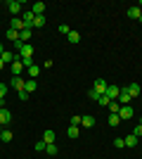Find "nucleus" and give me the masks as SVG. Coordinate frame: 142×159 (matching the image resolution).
<instances>
[{"instance_id":"423d86ee","label":"nucleus","mask_w":142,"mask_h":159,"mask_svg":"<svg viewBox=\"0 0 142 159\" xmlns=\"http://www.w3.org/2000/svg\"><path fill=\"white\" fill-rule=\"evenodd\" d=\"M10 121H12V112L5 109V107H0V124L5 126V124H10Z\"/></svg>"},{"instance_id":"9d476101","label":"nucleus","mask_w":142,"mask_h":159,"mask_svg":"<svg viewBox=\"0 0 142 159\" xmlns=\"http://www.w3.org/2000/svg\"><path fill=\"white\" fill-rule=\"evenodd\" d=\"M128 17H130V19L142 21V10H140V7H128Z\"/></svg>"},{"instance_id":"2f4dec72","label":"nucleus","mask_w":142,"mask_h":159,"mask_svg":"<svg viewBox=\"0 0 142 159\" xmlns=\"http://www.w3.org/2000/svg\"><path fill=\"white\" fill-rule=\"evenodd\" d=\"M45 143H43V140H38V143H36V152H45Z\"/></svg>"},{"instance_id":"f03ea898","label":"nucleus","mask_w":142,"mask_h":159,"mask_svg":"<svg viewBox=\"0 0 142 159\" xmlns=\"http://www.w3.org/2000/svg\"><path fill=\"white\" fill-rule=\"evenodd\" d=\"M10 69H12V76H19V74L24 71V69H26V66L21 64V60H19V55H17V57H14V62H12V64H10Z\"/></svg>"},{"instance_id":"ea45409f","label":"nucleus","mask_w":142,"mask_h":159,"mask_svg":"<svg viewBox=\"0 0 142 159\" xmlns=\"http://www.w3.org/2000/svg\"><path fill=\"white\" fill-rule=\"evenodd\" d=\"M2 131H5V128H2V124H0V133H2Z\"/></svg>"},{"instance_id":"20e7f679","label":"nucleus","mask_w":142,"mask_h":159,"mask_svg":"<svg viewBox=\"0 0 142 159\" xmlns=\"http://www.w3.org/2000/svg\"><path fill=\"white\" fill-rule=\"evenodd\" d=\"M95 90H97V93H100V95H104V93H107V88H109V83H107V81H104V79H97V81H95Z\"/></svg>"},{"instance_id":"7ed1b4c3","label":"nucleus","mask_w":142,"mask_h":159,"mask_svg":"<svg viewBox=\"0 0 142 159\" xmlns=\"http://www.w3.org/2000/svg\"><path fill=\"white\" fill-rule=\"evenodd\" d=\"M28 57H33V45H28V43H24L19 50V60H28Z\"/></svg>"},{"instance_id":"72a5a7b5","label":"nucleus","mask_w":142,"mask_h":159,"mask_svg":"<svg viewBox=\"0 0 142 159\" xmlns=\"http://www.w3.org/2000/svg\"><path fill=\"white\" fill-rule=\"evenodd\" d=\"M81 119L83 116H71V126H81Z\"/></svg>"},{"instance_id":"2eb2a0df","label":"nucleus","mask_w":142,"mask_h":159,"mask_svg":"<svg viewBox=\"0 0 142 159\" xmlns=\"http://www.w3.org/2000/svg\"><path fill=\"white\" fill-rule=\"evenodd\" d=\"M36 88H38V83H36V79H28V81H26V86H24V90H26V93L31 95V93H36Z\"/></svg>"},{"instance_id":"b1692460","label":"nucleus","mask_w":142,"mask_h":159,"mask_svg":"<svg viewBox=\"0 0 142 159\" xmlns=\"http://www.w3.org/2000/svg\"><path fill=\"white\" fill-rule=\"evenodd\" d=\"M33 26H36V29L45 26V17H43V14H38V17H33Z\"/></svg>"},{"instance_id":"ddd939ff","label":"nucleus","mask_w":142,"mask_h":159,"mask_svg":"<svg viewBox=\"0 0 142 159\" xmlns=\"http://www.w3.org/2000/svg\"><path fill=\"white\" fill-rule=\"evenodd\" d=\"M43 143H45V145H52V143H54V131L47 128V131L43 133Z\"/></svg>"},{"instance_id":"4be33fe9","label":"nucleus","mask_w":142,"mask_h":159,"mask_svg":"<svg viewBox=\"0 0 142 159\" xmlns=\"http://www.w3.org/2000/svg\"><path fill=\"white\" fill-rule=\"evenodd\" d=\"M28 38H31V29H24V31H19V40H21V43H28Z\"/></svg>"},{"instance_id":"c85d7f7f","label":"nucleus","mask_w":142,"mask_h":159,"mask_svg":"<svg viewBox=\"0 0 142 159\" xmlns=\"http://www.w3.org/2000/svg\"><path fill=\"white\" fill-rule=\"evenodd\" d=\"M118 109H121L118 102H109V112H111V114H118Z\"/></svg>"},{"instance_id":"39448f33","label":"nucleus","mask_w":142,"mask_h":159,"mask_svg":"<svg viewBox=\"0 0 142 159\" xmlns=\"http://www.w3.org/2000/svg\"><path fill=\"white\" fill-rule=\"evenodd\" d=\"M130 100H133V98H130L128 88H121V95H118V105H121V107H126V105L130 102Z\"/></svg>"},{"instance_id":"393cba45","label":"nucleus","mask_w":142,"mask_h":159,"mask_svg":"<svg viewBox=\"0 0 142 159\" xmlns=\"http://www.w3.org/2000/svg\"><path fill=\"white\" fill-rule=\"evenodd\" d=\"M0 140H2V143H10V140H12V131H7V128H5V131L0 133Z\"/></svg>"},{"instance_id":"7c9ffc66","label":"nucleus","mask_w":142,"mask_h":159,"mask_svg":"<svg viewBox=\"0 0 142 159\" xmlns=\"http://www.w3.org/2000/svg\"><path fill=\"white\" fill-rule=\"evenodd\" d=\"M114 147H118V150L126 147V140H123V138H114Z\"/></svg>"},{"instance_id":"0eeeda50","label":"nucleus","mask_w":142,"mask_h":159,"mask_svg":"<svg viewBox=\"0 0 142 159\" xmlns=\"http://www.w3.org/2000/svg\"><path fill=\"white\" fill-rule=\"evenodd\" d=\"M118 116H121V121L123 119H133V107H130V105L121 107V109H118Z\"/></svg>"},{"instance_id":"5701e85b","label":"nucleus","mask_w":142,"mask_h":159,"mask_svg":"<svg viewBox=\"0 0 142 159\" xmlns=\"http://www.w3.org/2000/svg\"><path fill=\"white\" fill-rule=\"evenodd\" d=\"M67 38H69V43H78V40H81V33L78 31H69Z\"/></svg>"},{"instance_id":"dca6fc26","label":"nucleus","mask_w":142,"mask_h":159,"mask_svg":"<svg viewBox=\"0 0 142 159\" xmlns=\"http://www.w3.org/2000/svg\"><path fill=\"white\" fill-rule=\"evenodd\" d=\"M81 126H85V128H93V126H95V116H93V114L83 116V119H81Z\"/></svg>"},{"instance_id":"f3484780","label":"nucleus","mask_w":142,"mask_h":159,"mask_svg":"<svg viewBox=\"0 0 142 159\" xmlns=\"http://www.w3.org/2000/svg\"><path fill=\"white\" fill-rule=\"evenodd\" d=\"M123 140H126V145H128V147H135V145H137V143H140V138H137L135 133H130L128 138H123Z\"/></svg>"},{"instance_id":"a878e982","label":"nucleus","mask_w":142,"mask_h":159,"mask_svg":"<svg viewBox=\"0 0 142 159\" xmlns=\"http://www.w3.org/2000/svg\"><path fill=\"white\" fill-rule=\"evenodd\" d=\"M118 124H121V116H118V114H111V116H109V126H118Z\"/></svg>"},{"instance_id":"c756f323","label":"nucleus","mask_w":142,"mask_h":159,"mask_svg":"<svg viewBox=\"0 0 142 159\" xmlns=\"http://www.w3.org/2000/svg\"><path fill=\"white\" fill-rule=\"evenodd\" d=\"M109 102H111V100H109L107 95H102V98L97 100V105H102V107H109Z\"/></svg>"},{"instance_id":"f257e3e1","label":"nucleus","mask_w":142,"mask_h":159,"mask_svg":"<svg viewBox=\"0 0 142 159\" xmlns=\"http://www.w3.org/2000/svg\"><path fill=\"white\" fill-rule=\"evenodd\" d=\"M104 95H107V98L111 100V102H118V95H121V88H118V86H111V83H109V88H107V93H104Z\"/></svg>"},{"instance_id":"e433bc0d","label":"nucleus","mask_w":142,"mask_h":159,"mask_svg":"<svg viewBox=\"0 0 142 159\" xmlns=\"http://www.w3.org/2000/svg\"><path fill=\"white\" fill-rule=\"evenodd\" d=\"M19 100H28V93H26V90H19Z\"/></svg>"},{"instance_id":"473e14b6","label":"nucleus","mask_w":142,"mask_h":159,"mask_svg":"<svg viewBox=\"0 0 142 159\" xmlns=\"http://www.w3.org/2000/svg\"><path fill=\"white\" fill-rule=\"evenodd\" d=\"M5 95H7V86H5V83H0V100H5Z\"/></svg>"},{"instance_id":"4c0bfd02","label":"nucleus","mask_w":142,"mask_h":159,"mask_svg":"<svg viewBox=\"0 0 142 159\" xmlns=\"http://www.w3.org/2000/svg\"><path fill=\"white\" fill-rule=\"evenodd\" d=\"M2 52H5V48H2V43H0V57H2Z\"/></svg>"},{"instance_id":"9b49d317","label":"nucleus","mask_w":142,"mask_h":159,"mask_svg":"<svg viewBox=\"0 0 142 159\" xmlns=\"http://www.w3.org/2000/svg\"><path fill=\"white\" fill-rule=\"evenodd\" d=\"M33 17H36V14L31 12V10L21 14V19H24V24H26V29H31V26H33Z\"/></svg>"},{"instance_id":"bb28decb","label":"nucleus","mask_w":142,"mask_h":159,"mask_svg":"<svg viewBox=\"0 0 142 159\" xmlns=\"http://www.w3.org/2000/svg\"><path fill=\"white\" fill-rule=\"evenodd\" d=\"M45 152L50 154V157H54V154L59 152V150H57V145H54V143H52V145H47V147H45Z\"/></svg>"},{"instance_id":"cd10ccee","label":"nucleus","mask_w":142,"mask_h":159,"mask_svg":"<svg viewBox=\"0 0 142 159\" xmlns=\"http://www.w3.org/2000/svg\"><path fill=\"white\" fill-rule=\"evenodd\" d=\"M88 98H90V100H95V102H97V100H100L102 95L97 93V90H95V88H90V90H88Z\"/></svg>"},{"instance_id":"f704fd0d","label":"nucleus","mask_w":142,"mask_h":159,"mask_svg":"<svg viewBox=\"0 0 142 159\" xmlns=\"http://www.w3.org/2000/svg\"><path fill=\"white\" fill-rule=\"evenodd\" d=\"M133 133H135L137 138H142V124H137V126H135V131H133Z\"/></svg>"},{"instance_id":"aec40b11","label":"nucleus","mask_w":142,"mask_h":159,"mask_svg":"<svg viewBox=\"0 0 142 159\" xmlns=\"http://www.w3.org/2000/svg\"><path fill=\"white\" fill-rule=\"evenodd\" d=\"M7 40L17 43V40H19V31H14V29H7Z\"/></svg>"},{"instance_id":"4468645a","label":"nucleus","mask_w":142,"mask_h":159,"mask_svg":"<svg viewBox=\"0 0 142 159\" xmlns=\"http://www.w3.org/2000/svg\"><path fill=\"white\" fill-rule=\"evenodd\" d=\"M45 2H33V7H31V12H33L36 14V17H38V14H43V12H45Z\"/></svg>"},{"instance_id":"a211bd4d","label":"nucleus","mask_w":142,"mask_h":159,"mask_svg":"<svg viewBox=\"0 0 142 159\" xmlns=\"http://www.w3.org/2000/svg\"><path fill=\"white\" fill-rule=\"evenodd\" d=\"M128 93H130V98H137V95L142 93V88L137 86V83H130V86H128Z\"/></svg>"},{"instance_id":"412c9836","label":"nucleus","mask_w":142,"mask_h":159,"mask_svg":"<svg viewBox=\"0 0 142 159\" xmlns=\"http://www.w3.org/2000/svg\"><path fill=\"white\" fill-rule=\"evenodd\" d=\"M67 135H69V138H71V140H74V138H78V135H81V131H78V126H69Z\"/></svg>"},{"instance_id":"58836bf2","label":"nucleus","mask_w":142,"mask_h":159,"mask_svg":"<svg viewBox=\"0 0 142 159\" xmlns=\"http://www.w3.org/2000/svg\"><path fill=\"white\" fill-rule=\"evenodd\" d=\"M2 66H5V62H2V60H0V69H2Z\"/></svg>"},{"instance_id":"6e6552de","label":"nucleus","mask_w":142,"mask_h":159,"mask_svg":"<svg viewBox=\"0 0 142 159\" xmlns=\"http://www.w3.org/2000/svg\"><path fill=\"white\" fill-rule=\"evenodd\" d=\"M10 26H12L14 31H24V29H26V24H24V19H21V17H12V24H10Z\"/></svg>"},{"instance_id":"6ab92c4d","label":"nucleus","mask_w":142,"mask_h":159,"mask_svg":"<svg viewBox=\"0 0 142 159\" xmlns=\"http://www.w3.org/2000/svg\"><path fill=\"white\" fill-rule=\"evenodd\" d=\"M26 71H28V76H31V79H38V76H41V66L33 64V66H28Z\"/></svg>"},{"instance_id":"c9c22d12","label":"nucleus","mask_w":142,"mask_h":159,"mask_svg":"<svg viewBox=\"0 0 142 159\" xmlns=\"http://www.w3.org/2000/svg\"><path fill=\"white\" fill-rule=\"evenodd\" d=\"M69 31H71V29H69L67 24H62V26H59V33H67V36H69Z\"/></svg>"},{"instance_id":"1a4fd4ad","label":"nucleus","mask_w":142,"mask_h":159,"mask_svg":"<svg viewBox=\"0 0 142 159\" xmlns=\"http://www.w3.org/2000/svg\"><path fill=\"white\" fill-rule=\"evenodd\" d=\"M7 10L12 12V17H19V12H21V2H7Z\"/></svg>"},{"instance_id":"f8f14e48","label":"nucleus","mask_w":142,"mask_h":159,"mask_svg":"<svg viewBox=\"0 0 142 159\" xmlns=\"http://www.w3.org/2000/svg\"><path fill=\"white\" fill-rule=\"evenodd\" d=\"M12 86L17 88V90H24V86H26V81L21 79V76H12Z\"/></svg>"}]
</instances>
